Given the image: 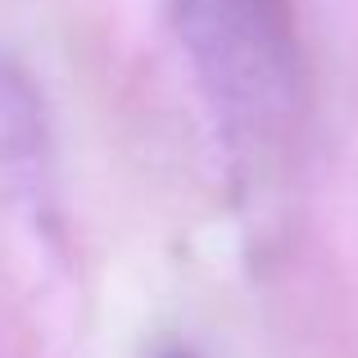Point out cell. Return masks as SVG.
Returning <instances> with one entry per match:
<instances>
[{"instance_id": "cell-1", "label": "cell", "mask_w": 358, "mask_h": 358, "mask_svg": "<svg viewBox=\"0 0 358 358\" xmlns=\"http://www.w3.org/2000/svg\"><path fill=\"white\" fill-rule=\"evenodd\" d=\"M173 18L195 78L231 136L268 145L295 127L304 55L290 0H173Z\"/></svg>"}, {"instance_id": "cell-2", "label": "cell", "mask_w": 358, "mask_h": 358, "mask_svg": "<svg viewBox=\"0 0 358 358\" xmlns=\"http://www.w3.org/2000/svg\"><path fill=\"white\" fill-rule=\"evenodd\" d=\"M164 358H191V354H182V350H173V354H164Z\"/></svg>"}]
</instances>
